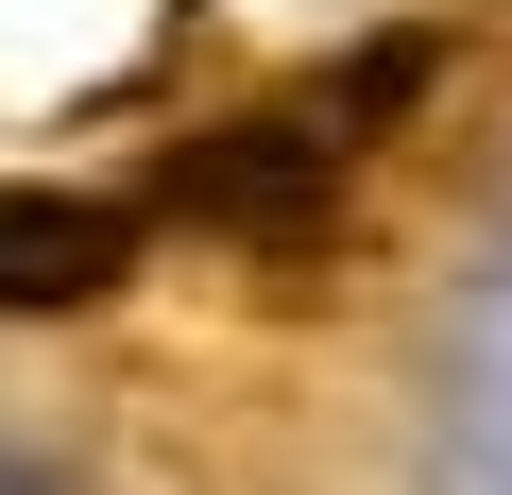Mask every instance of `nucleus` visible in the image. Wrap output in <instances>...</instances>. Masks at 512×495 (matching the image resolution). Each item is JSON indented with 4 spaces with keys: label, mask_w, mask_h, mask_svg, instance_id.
Masks as SVG:
<instances>
[{
    "label": "nucleus",
    "mask_w": 512,
    "mask_h": 495,
    "mask_svg": "<svg viewBox=\"0 0 512 495\" xmlns=\"http://www.w3.org/2000/svg\"><path fill=\"white\" fill-rule=\"evenodd\" d=\"M137 188H52V171H0V325H69L137 274Z\"/></svg>",
    "instance_id": "nucleus-1"
}]
</instances>
